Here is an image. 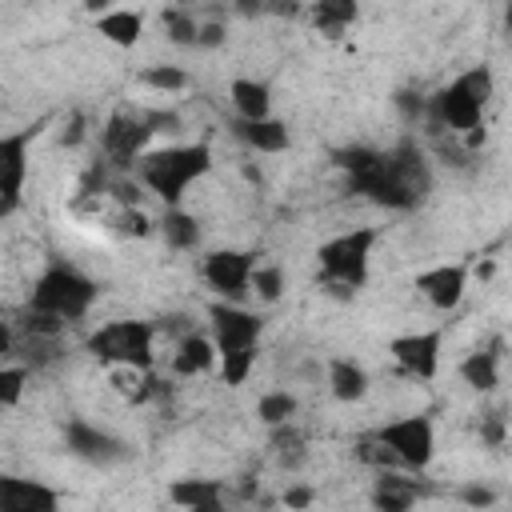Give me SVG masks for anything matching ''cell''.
<instances>
[{
  "mask_svg": "<svg viewBox=\"0 0 512 512\" xmlns=\"http://www.w3.org/2000/svg\"><path fill=\"white\" fill-rule=\"evenodd\" d=\"M392 360L420 380H432L440 372V352H444V332L440 328H424V332H404L388 344Z\"/></svg>",
  "mask_w": 512,
  "mask_h": 512,
  "instance_id": "cell-12",
  "label": "cell"
},
{
  "mask_svg": "<svg viewBox=\"0 0 512 512\" xmlns=\"http://www.w3.org/2000/svg\"><path fill=\"white\" fill-rule=\"evenodd\" d=\"M152 136H156V120L152 116H136V112L120 108L100 128V148H104L112 168H128V164H140V156L148 152Z\"/></svg>",
  "mask_w": 512,
  "mask_h": 512,
  "instance_id": "cell-8",
  "label": "cell"
},
{
  "mask_svg": "<svg viewBox=\"0 0 512 512\" xmlns=\"http://www.w3.org/2000/svg\"><path fill=\"white\" fill-rule=\"evenodd\" d=\"M116 228H120L124 236H136V240L152 236V220L140 212V204H124V208H120V216H116Z\"/></svg>",
  "mask_w": 512,
  "mask_h": 512,
  "instance_id": "cell-33",
  "label": "cell"
},
{
  "mask_svg": "<svg viewBox=\"0 0 512 512\" xmlns=\"http://www.w3.org/2000/svg\"><path fill=\"white\" fill-rule=\"evenodd\" d=\"M232 132L252 148V152H284L288 148V124H280L276 116H260V120H236Z\"/></svg>",
  "mask_w": 512,
  "mask_h": 512,
  "instance_id": "cell-18",
  "label": "cell"
},
{
  "mask_svg": "<svg viewBox=\"0 0 512 512\" xmlns=\"http://www.w3.org/2000/svg\"><path fill=\"white\" fill-rule=\"evenodd\" d=\"M24 384H28V364H4L0 368V404L16 408L24 396Z\"/></svg>",
  "mask_w": 512,
  "mask_h": 512,
  "instance_id": "cell-29",
  "label": "cell"
},
{
  "mask_svg": "<svg viewBox=\"0 0 512 512\" xmlns=\"http://www.w3.org/2000/svg\"><path fill=\"white\" fill-rule=\"evenodd\" d=\"M36 128H20L0 136V216L8 220L20 208L24 196V180H28V144H32Z\"/></svg>",
  "mask_w": 512,
  "mask_h": 512,
  "instance_id": "cell-11",
  "label": "cell"
},
{
  "mask_svg": "<svg viewBox=\"0 0 512 512\" xmlns=\"http://www.w3.org/2000/svg\"><path fill=\"white\" fill-rule=\"evenodd\" d=\"M0 508L4 512H56L60 508V496L36 480H16V476H4L0 480Z\"/></svg>",
  "mask_w": 512,
  "mask_h": 512,
  "instance_id": "cell-16",
  "label": "cell"
},
{
  "mask_svg": "<svg viewBox=\"0 0 512 512\" xmlns=\"http://www.w3.org/2000/svg\"><path fill=\"white\" fill-rule=\"evenodd\" d=\"M416 292L436 308V312H452L460 308L464 292H468V268L464 264H436L416 272Z\"/></svg>",
  "mask_w": 512,
  "mask_h": 512,
  "instance_id": "cell-14",
  "label": "cell"
},
{
  "mask_svg": "<svg viewBox=\"0 0 512 512\" xmlns=\"http://www.w3.org/2000/svg\"><path fill=\"white\" fill-rule=\"evenodd\" d=\"M272 444H276V460H280L284 468H300V464H304V440H300V432H292L288 424L276 428Z\"/></svg>",
  "mask_w": 512,
  "mask_h": 512,
  "instance_id": "cell-30",
  "label": "cell"
},
{
  "mask_svg": "<svg viewBox=\"0 0 512 512\" xmlns=\"http://www.w3.org/2000/svg\"><path fill=\"white\" fill-rule=\"evenodd\" d=\"M480 436H484V444H492V448H496V444L504 440V424H500L496 416H488V420H484V428H480Z\"/></svg>",
  "mask_w": 512,
  "mask_h": 512,
  "instance_id": "cell-35",
  "label": "cell"
},
{
  "mask_svg": "<svg viewBox=\"0 0 512 512\" xmlns=\"http://www.w3.org/2000/svg\"><path fill=\"white\" fill-rule=\"evenodd\" d=\"M464 500H468V504H492V492H484V488H464Z\"/></svg>",
  "mask_w": 512,
  "mask_h": 512,
  "instance_id": "cell-38",
  "label": "cell"
},
{
  "mask_svg": "<svg viewBox=\"0 0 512 512\" xmlns=\"http://www.w3.org/2000/svg\"><path fill=\"white\" fill-rule=\"evenodd\" d=\"M92 360L104 368H152L156 360V324L152 320H108L88 336Z\"/></svg>",
  "mask_w": 512,
  "mask_h": 512,
  "instance_id": "cell-5",
  "label": "cell"
},
{
  "mask_svg": "<svg viewBox=\"0 0 512 512\" xmlns=\"http://www.w3.org/2000/svg\"><path fill=\"white\" fill-rule=\"evenodd\" d=\"M64 444H68L72 456H80V460H88V464H100V468L120 464V460L128 456L124 440H116L112 432L92 428V424H84V420H68V428H64Z\"/></svg>",
  "mask_w": 512,
  "mask_h": 512,
  "instance_id": "cell-13",
  "label": "cell"
},
{
  "mask_svg": "<svg viewBox=\"0 0 512 512\" xmlns=\"http://www.w3.org/2000/svg\"><path fill=\"white\" fill-rule=\"evenodd\" d=\"M156 228L168 240V248H176V252H188V248L200 244V220L192 212H184L180 204L176 208H164V216L156 220Z\"/></svg>",
  "mask_w": 512,
  "mask_h": 512,
  "instance_id": "cell-23",
  "label": "cell"
},
{
  "mask_svg": "<svg viewBox=\"0 0 512 512\" xmlns=\"http://www.w3.org/2000/svg\"><path fill=\"white\" fill-rule=\"evenodd\" d=\"M168 500L180 508H192V512H216L224 504V488H220V480H172Z\"/></svg>",
  "mask_w": 512,
  "mask_h": 512,
  "instance_id": "cell-19",
  "label": "cell"
},
{
  "mask_svg": "<svg viewBox=\"0 0 512 512\" xmlns=\"http://www.w3.org/2000/svg\"><path fill=\"white\" fill-rule=\"evenodd\" d=\"M488 100H492V68L476 64V68H464L456 80H448L428 100V116H432V124L468 136V132L480 128Z\"/></svg>",
  "mask_w": 512,
  "mask_h": 512,
  "instance_id": "cell-3",
  "label": "cell"
},
{
  "mask_svg": "<svg viewBox=\"0 0 512 512\" xmlns=\"http://www.w3.org/2000/svg\"><path fill=\"white\" fill-rule=\"evenodd\" d=\"M328 392H332L340 404L364 400V396H368V372H364L356 360H332V364H328Z\"/></svg>",
  "mask_w": 512,
  "mask_h": 512,
  "instance_id": "cell-22",
  "label": "cell"
},
{
  "mask_svg": "<svg viewBox=\"0 0 512 512\" xmlns=\"http://www.w3.org/2000/svg\"><path fill=\"white\" fill-rule=\"evenodd\" d=\"M108 4H112V0H84L88 12H108Z\"/></svg>",
  "mask_w": 512,
  "mask_h": 512,
  "instance_id": "cell-39",
  "label": "cell"
},
{
  "mask_svg": "<svg viewBox=\"0 0 512 512\" xmlns=\"http://www.w3.org/2000/svg\"><path fill=\"white\" fill-rule=\"evenodd\" d=\"M376 240H380V228H348V232L324 240L316 248L320 284L328 292H336V296H352L368 280V264H372Z\"/></svg>",
  "mask_w": 512,
  "mask_h": 512,
  "instance_id": "cell-4",
  "label": "cell"
},
{
  "mask_svg": "<svg viewBox=\"0 0 512 512\" xmlns=\"http://www.w3.org/2000/svg\"><path fill=\"white\" fill-rule=\"evenodd\" d=\"M96 32H100L108 44L136 48V44H140V32H144V16L132 12V8H112V12H100V16H96Z\"/></svg>",
  "mask_w": 512,
  "mask_h": 512,
  "instance_id": "cell-21",
  "label": "cell"
},
{
  "mask_svg": "<svg viewBox=\"0 0 512 512\" xmlns=\"http://www.w3.org/2000/svg\"><path fill=\"white\" fill-rule=\"evenodd\" d=\"M416 496H420V492H416L412 480L392 476V472L380 468V480H376V488H372V504H376V508H384V512H404V508L416 504Z\"/></svg>",
  "mask_w": 512,
  "mask_h": 512,
  "instance_id": "cell-25",
  "label": "cell"
},
{
  "mask_svg": "<svg viewBox=\"0 0 512 512\" xmlns=\"http://www.w3.org/2000/svg\"><path fill=\"white\" fill-rule=\"evenodd\" d=\"M220 364V348H216V340H212V332L204 336V332H184L180 340H176V352H172V372L176 376H204V372H212Z\"/></svg>",
  "mask_w": 512,
  "mask_h": 512,
  "instance_id": "cell-15",
  "label": "cell"
},
{
  "mask_svg": "<svg viewBox=\"0 0 512 512\" xmlns=\"http://www.w3.org/2000/svg\"><path fill=\"white\" fill-rule=\"evenodd\" d=\"M216 44H224V24H200V48H216Z\"/></svg>",
  "mask_w": 512,
  "mask_h": 512,
  "instance_id": "cell-34",
  "label": "cell"
},
{
  "mask_svg": "<svg viewBox=\"0 0 512 512\" xmlns=\"http://www.w3.org/2000/svg\"><path fill=\"white\" fill-rule=\"evenodd\" d=\"M160 20H164V32H168L172 44H180V48H200V20L192 16V8H184V4L164 8Z\"/></svg>",
  "mask_w": 512,
  "mask_h": 512,
  "instance_id": "cell-26",
  "label": "cell"
},
{
  "mask_svg": "<svg viewBox=\"0 0 512 512\" xmlns=\"http://www.w3.org/2000/svg\"><path fill=\"white\" fill-rule=\"evenodd\" d=\"M232 12H240V16H260V12H264V0H232Z\"/></svg>",
  "mask_w": 512,
  "mask_h": 512,
  "instance_id": "cell-36",
  "label": "cell"
},
{
  "mask_svg": "<svg viewBox=\"0 0 512 512\" xmlns=\"http://www.w3.org/2000/svg\"><path fill=\"white\" fill-rule=\"evenodd\" d=\"M356 16H360V0H312L308 4V20L324 36H340L344 28L356 24Z\"/></svg>",
  "mask_w": 512,
  "mask_h": 512,
  "instance_id": "cell-20",
  "label": "cell"
},
{
  "mask_svg": "<svg viewBox=\"0 0 512 512\" xmlns=\"http://www.w3.org/2000/svg\"><path fill=\"white\" fill-rule=\"evenodd\" d=\"M256 252H240V248H216L204 256L200 276L204 284L220 296V300H244L252 292V272H256Z\"/></svg>",
  "mask_w": 512,
  "mask_h": 512,
  "instance_id": "cell-9",
  "label": "cell"
},
{
  "mask_svg": "<svg viewBox=\"0 0 512 512\" xmlns=\"http://www.w3.org/2000/svg\"><path fill=\"white\" fill-rule=\"evenodd\" d=\"M504 20H508V28H512V0H508V12H504Z\"/></svg>",
  "mask_w": 512,
  "mask_h": 512,
  "instance_id": "cell-40",
  "label": "cell"
},
{
  "mask_svg": "<svg viewBox=\"0 0 512 512\" xmlns=\"http://www.w3.org/2000/svg\"><path fill=\"white\" fill-rule=\"evenodd\" d=\"M140 80H144L148 88H156V92H184V88L192 84V76H188L184 68H176V64L144 68V72H140Z\"/></svg>",
  "mask_w": 512,
  "mask_h": 512,
  "instance_id": "cell-28",
  "label": "cell"
},
{
  "mask_svg": "<svg viewBox=\"0 0 512 512\" xmlns=\"http://www.w3.org/2000/svg\"><path fill=\"white\" fill-rule=\"evenodd\" d=\"M228 100L236 108L240 120H260V116H272V92L264 80H252V76H236L228 84Z\"/></svg>",
  "mask_w": 512,
  "mask_h": 512,
  "instance_id": "cell-17",
  "label": "cell"
},
{
  "mask_svg": "<svg viewBox=\"0 0 512 512\" xmlns=\"http://www.w3.org/2000/svg\"><path fill=\"white\" fill-rule=\"evenodd\" d=\"M252 364H256V348H248V352H232V356H220V380H224L228 388H236V384H244V380H248Z\"/></svg>",
  "mask_w": 512,
  "mask_h": 512,
  "instance_id": "cell-32",
  "label": "cell"
},
{
  "mask_svg": "<svg viewBox=\"0 0 512 512\" xmlns=\"http://www.w3.org/2000/svg\"><path fill=\"white\" fill-rule=\"evenodd\" d=\"M96 304V280H88L80 268L72 264H52L40 272V280L32 284V296H28V308L36 312H48V316H60L64 324L88 316V308Z\"/></svg>",
  "mask_w": 512,
  "mask_h": 512,
  "instance_id": "cell-6",
  "label": "cell"
},
{
  "mask_svg": "<svg viewBox=\"0 0 512 512\" xmlns=\"http://www.w3.org/2000/svg\"><path fill=\"white\" fill-rule=\"evenodd\" d=\"M308 500H312V492H308V488H292V492L284 496V504H292V508H304Z\"/></svg>",
  "mask_w": 512,
  "mask_h": 512,
  "instance_id": "cell-37",
  "label": "cell"
},
{
  "mask_svg": "<svg viewBox=\"0 0 512 512\" xmlns=\"http://www.w3.org/2000/svg\"><path fill=\"white\" fill-rule=\"evenodd\" d=\"M208 168H212V148L204 140H196V144H172V148L144 152L136 164V176L148 192H156L164 200V208H176V204H184V192L200 176H208Z\"/></svg>",
  "mask_w": 512,
  "mask_h": 512,
  "instance_id": "cell-2",
  "label": "cell"
},
{
  "mask_svg": "<svg viewBox=\"0 0 512 512\" xmlns=\"http://www.w3.org/2000/svg\"><path fill=\"white\" fill-rule=\"evenodd\" d=\"M256 416H260L268 428H280V424H288V420L296 416V396H292V392H284V388L264 392V396L256 400Z\"/></svg>",
  "mask_w": 512,
  "mask_h": 512,
  "instance_id": "cell-27",
  "label": "cell"
},
{
  "mask_svg": "<svg viewBox=\"0 0 512 512\" xmlns=\"http://www.w3.org/2000/svg\"><path fill=\"white\" fill-rule=\"evenodd\" d=\"M340 168H348V184L352 192H364L368 200L408 212L424 200L432 176L424 156L412 144H400L392 152H376V148H348L340 152Z\"/></svg>",
  "mask_w": 512,
  "mask_h": 512,
  "instance_id": "cell-1",
  "label": "cell"
},
{
  "mask_svg": "<svg viewBox=\"0 0 512 512\" xmlns=\"http://www.w3.org/2000/svg\"><path fill=\"white\" fill-rule=\"evenodd\" d=\"M376 436L384 440V448L400 460V468L408 472H424L436 456V432L428 416H400L376 428Z\"/></svg>",
  "mask_w": 512,
  "mask_h": 512,
  "instance_id": "cell-7",
  "label": "cell"
},
{
  "mask_svg": "<svg viewBox=\"0 0 512 512\" xmlns=\"http://www.w3.org/2000/svg\"><path fill=\"white\" fill-rule=\"evenodd\" d=\"M252 292H256L264 304L280 300V292H284V272H280L276 264H256V272H252Z\"/></svg>",
  "mask_w": 512,
  "mask_h": 512,
  "instance_id": "cell-31",
  "label": "cell"
},
{
  "mask_svg": "<svg viewBox=\"0 0 512 512\" xmlns=\"http://www.w3.org/2000/svg\"><path fill=\"white\" fill-rule=\"evenodd\" d=\"M460 380L476 392H492L500 384V352L496 348H480V352H468L460 360Z\"/></svg>",
  "mask_w": 512,
  "mask_h": 512,
  "instance_id": "cell-24",
  "label": "cell"
},
{
  "mask_svg": "<svg viewBox=\"0 0 512 512\" xmlns=\"http://www.w3.org/2000/svg\"><path fill=\"white\" fill-rule=\"evenodd\" d=\"M208 328H212V340L220 348V356H232V352H248L260 344V316L248 312L240 300H216L208 308Z\"/></svg>",
  "mask_w": 512,
  "mask_h": 512,
  "instance_id": "cell-10",
  "label": "cell"
}]
</instances>
